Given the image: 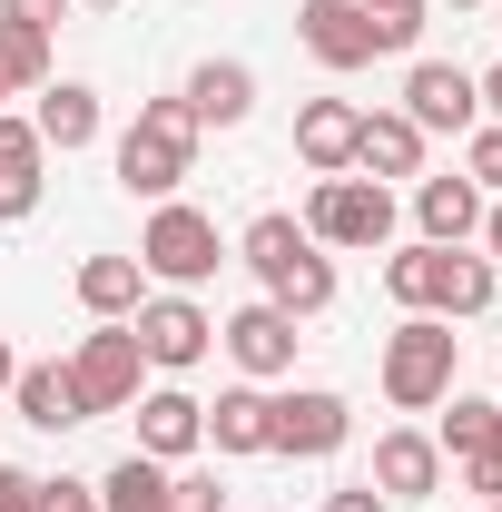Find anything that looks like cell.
<instances>
[{"instance_id":"obj_38","label":"cell","mask_w":502,"mask_h":512,"mask_svg":"<svg viewBox=\"0 0 502 512\" xmlns=\"http://www.w3.org/2000/svg\"><path fill=\"white\" fill-rule=\"evenodd\" d=\"M443 10H473V0H443Z\"/></svg>"},{"instance_id":"obj_19","label":"cell","mask_w":502,"mask_h":512,"mask_svg":"<svg viewBox=\"0 0 502 512\" xmlns=\"http://www.w3.org/2000/svg\"><path fill=\"white\" fill-rule=\"evenodd\" d=\"M414 217H424V247H463L483 227V188L473 178H424L414 188Z\"/></svg>"},{"instance_id":"obj_10","label":"cell","mask_w":502,"mask_h":512,"mask_svg":"<svg viewBox=\"0 0 502 512\" xmlns=\"http://www.w3.org/2000/svg\"><path fill=\"white\" fill-rule=\"evenodd\" d=\"M404 119L424 128V138H463V128L483 119V89H473V69H453V60H414V79H404Z\"/></svg>"},{"instance_id":"obj_37","label":"cell","mask_w":502,"mask_h":512,"mask_svg":"<svg viewBox=\"0 0 502 512\" xmlns=\"http://www.w3.org/2000/svg\"><path fill=\"white\" fill-rule=\"evenodd\" d=\"M10 375H20V355H10V345H0V394H10Z\"/></svg>"},{"instance_id":"obj_2","label":"cell","mask_w":502,"mask_h":512,"mask_svg":"<svg viewBox=\"0 0 502 512\" xmlns=\"http://www.w3.org/2000/svg\"><path fill=\"white\" fill-rule=\"evenodd\" d=\"M384 286H394V306L404 316H483L502 296V276H493V256H463V247H404V256H384Z\"/></svg>"},{"instance_id":"obj_29","label":"cell","mask_w":502,"mask_h":512,"mask_svg":"<svg viewBox=\"0 0 502 512\" xmlns=\"http://www.w3.org/2000/svg\"><path fill=\"white\" fill-rule=\"evenodd\" d=\"M463 178L502 197V128H473V148H463Z\"/></svg>"},{"instance_id":"obj_40","label":"cell","mask_w":502,"mask_h":512,"mask_svg":"<svg viewBox=\"0 0 502 512\" xmlns=\"http://www.w3.org/2000/svg\"><path fill=\"white\" fill-rule=\"evenodd\" d=\"M0 99H10V69H0Z\"/></svg>"},{"instance_id":"obj_3","label":"cell","mask_w":502,"mask_h":512,"mask_svg":"<svg viewBox=\"0 0 502 512\" xmlns=\"http://www.w3.org/2000/svg\"><path fill=\"white\" fill-rule=\"evenodd\" d=\"M188 168H197V119H188V99H148V109H138V128L119 138V188L168 207Z\"/></svg>"},{"instance_id":"obj_1","label":"cell","mask_w":502,"mask_h":512,"mask_svg":"<svg viewBox=\"0 0 502 512\" xmlns=\"http://www.w3.org/2000/svg\"><path fill=\"white\" fill-rule=\"evenodd\" d=\"M237 256L256 266L266 306H286V316H325V306H335V256L315 247L296 217H276V207H266L247 237H237Z\"/></svg>"},{"instance_id":"obj_4","label":"cell","mask_w":502,"mask_h":512,"mask_svg":"<svg viewBox=\"0 0 502 512\" xmlns=\"http://www.w3.org/2000/svg\"><path fill=\"white\" fill-rule=\"evenodd\" d=\"M453 355H463V335L443 316H404L384 335V404L394 414H434L443 394H453Z\"/></svg>"},{"instance_id":"obj_8","label":"cell","mask_w":502,"mask_h":512,"mask_svg":"<svg viewBox=\"0 0 502 512\" xmlns=\"http://www.w3.org/2000/svg\"><path fill=\"white\" fill-rule=\"evenodd\" d=\"M128 335H138V355H148V365H168V375L207 365V345H217V325H207V306H197V296H138Z\"/></svg>"},{"instance_id":"obj_5","label":"cell","mask_w":502,"mask_h":512,"mask_svg":"<svg viewBox=\"0 0 502 512\" xmlns=\"http://www.w3.org/2000/svg\"><path fill=\"white\" fill-rule=\"evenodd\" d=\"M306 227L315 247H394V188L384 178H315V197H306Z\"/></svg>"},{"instance_id":"obj_23","label":"cell","mask_w":502,"mask_h":512,"mask_svg":"<svg viewBox=\"0 0 502 512\" xmlns=\"http://www.w3.org/2000/svg\"><path fill=\"white\" fill-rule=\"evenodd\" d=\"M10 404H20V424H40V434L89 424V414H79V394H69V365H20V375H10Z\"/></svg>"},{"instance_id":"obj_41","label":"cell","mask_w":502,"mask_h":512,"mask_svg":"<svg viewBox=\"0 0 502 512\" xmlns=\"http://www.w3.org/2000/svg\"><path fill=\"white\" fill-rule=\"evenodd\" d=\"M483 512H502V503H483Z\"/></svg>"},{"instance_id":"obj_26","label":"cell","mask_w":502,"mask_h":512,"mask_svg":"<svg viewBox=\"0 0 502 512\" xmlns=\"http://www.w3.org/2000/svg\"><path fill=\"white\" fill-rule=\"evenodd\" d=\"M355 10H365L375 50H414V40H424V0H355Z\"/></svg>"},{"instance_id":"obj_28","label":"cell","mask_w":502,"mask_h":512,"mask_svg":"<svg viewBox=\"0 0 502 512\" xmlns=\"http://www.w3.org/2000/svg\"><path fill=\"white\" fill-rule=\"evenodd\" d=\"M463 493H473V503H502V414H493V434L463 453Z\"/></svg>"},{"instance_id":"obj_16","label":"cell","mask_w":502,"mask_h":512,"mask_svg":"<svg viewBox=\"0 0 502 512\" xmlns=\"http://www.w3.org/2000/svg\"><path fill=\"white\" fill-rule=\"evenodd\" d=\"M178 99H188L197 128H237V119L256 109V69H247V60H197Z\"/></svg>"},{"instance_id":"obj_24","label":"cell","mask_w":502,"mask_h":512,"mask_svg":"<svg viewBox=\"0 0 502 512\" xmlns=\"http://www.w3.org/2000/svg\"><path fill=\"white\" fill-rule=\"evenodd\" d=\"M99 512H168V463H148V453L109 463V483H99Z\"/></svg>"},{"instance_id":"obj_7","label":"cell","mask_w":502,"mask_h":512,"mask_svg":"<svg viewBox=\"0 0 502 512\" xmlns=\"http://www.w3.org/2000/svg\"><path fill=\"white\" fill-rule=\"evenodd\" d=\"M138 375H148V355H138L128 325H99V335L69 355V394H79V414H128V404H138Z\"/></svg>"},{"instance_id":"obj_14","label":"cell","mask_w":502,"mask_h":512,"mask_svg":"<svg viewBox=\"0 0 502 512\" xmlns=\"http://www.w3.org/2000/svg\"><path fill=\"white\" fill-rule=\"evenodd\" d=\"M296 40H306L325 69H365L375 60V30H365L355 0H306V10H296Z\"/></svg>"},{"instance_id":"obj_9","label":"cell","mask_w":502,"mask_h":512,"mask_svg":"<svg viewBox=\"0 0 502 512\" xmlns=\"http://www.w3.org/2000/svg\"><path fill=\"white\" fill-rule=\"evenodd\" d=\"M345 434H355V404H345V394H325V384H296V394H276V444H266V453L325 463Z\"/></svg>"},{"instance_id":"obj_22","label":"cell","mask_w":502,"mask_h":512,"mask_svg":"<svg viewBox=\"0 0 502 512\" xmlns=\"http://www.w3.org/2000/svg\"><path fill=\"white\" fill-rule=\"evenodd\" d=\"M138 296H148V266H138V256H89V266H79V306L99 325H128Z\"/></svg>"},{"instance_id":"obj_20","label":"cell","mask_w":502,"mask_h":512,"mask_svg":"<svg viewBox=\"0 0 502 512\" xmlns=\"http://www.w3.org/2000/svg\"><path fill=\"white\" fill-rule=\"evenodd\" d=\"M40 148H89V138H99V89H89V79H50V89H40Z\"/></svg>"},{"instance_id":"obj_11","label":"cell","mask_w":502,"mask_h":512,"mask_svg":"<svg viewBox=\"0 0 502 512\" xmlns=\"http://www.w3.org/2000/svg\"><path fill=\"white\" fill-rule=\"evenodd\" d=\"M217 345H227V355H237V365L266 384V375H286V365H296V316L256 296V306H237V316L217 325Z\"/></svg>"},{"instance_id":"obj_6","label":"cell","mask_w":502,"mask_h":512,"mask_svg":"<svg viewBox=\"0 0 502 512\" xmlns=\"http://www.w3.org/2000/svg\"><path fill=\"white\" fill-rule=\"evenodd\" d=\"M138 266L168 286V296H188V286H207L217 266H227V247H217V217H197V207H158L148 217V237H138Z\"/></svg>"},{"instance_id":"obj_13","label":"cell","mask_w":502,"mask_h":512,"mask_svg":"<svg viewBox=\"0 0 502 512\" xmlns=\"http://www.w3.org/2000/svg\"><path fill=\"white\" fill-rule=\"evenodd\" d=\"M434 483H443V444L434 434H404V424L375 434V493L384 503H424Z\"/></svg>"},{"instance_id":"obj_15","label":"cell","mask_w":502,"mask_h":512,"mask_svg":"<svg viewBox=\"0 0 502 512\" xmlns=\"http://www.w3.org/2000/svg\"><path fill=\"white\" fill-rule=\"evenodd\" d=\"M355 128H365V109L306 99V109H296V158H306L315 178H345V168H355Z\"/></svg>"},{"instance_id":"obj_32","label":"cell","mask_w":502,"mask_h":512,"mask_svg":"<svg viewBox=\"0 0 502 512\" xmlns=\"http://www.w3.org/2000/svg\"><path fill=\"white\" fill-rule=\"evenodd\" d=\"M0 512H40V473H20V463H0Z\"/></svg>"},{"instance_id":"obj_27","label":"cell","mask_w":502,"mask_h":512,"mask_svg":"<svg viewBox=\"0 0 502 512\" xmlns=\"http://www.w3.org/2000/svg\"><path fill=\"white\" fill-rule=\"evenodd\" d=\"M443 404H453V414H443V453L463 463V453L493 434V414H502V404H483V394H443Z\"/></svg>"},{"instance_id":"obj_18","label":"cell","mask_w":502,"mask_h":512,"mask_svg":"<svg viewBox=\"0 0 502 512\" xmlns=\"http://www.w3.org/2000/svg\"><path fill=\"white\" fill-rule=\"evenodd\" d=\"M207 444L217 453H266L276 444V394H256V384L217 394V404H207Z\"/></svg>"},{"instance_id":"obj_36","label":"cell","mask_w":502,"mask_h":512,"mask_svg":"<svg viewBox=\"0 0 502 512\" xmlns=\"http://www.w3.org/2000/svg\"><path fill=\"white\" fill-rule=\"evenodd\" d=\"M483 247H493V256H502V197H493V217H483Z\"/></svg>"},{"instance_id":"obj_39","label":"cell","mask_w":502,"mask_h":512,"mask_svg":"<svg viewBox=\"0 0 502 512\" xmlns=\"http://www.w3.org/2000/svg\"><path fill=\"white\" fill-rule=\"evenodd\" d=\"M89 10H119V0H89Z\"/></svg>"},{"instance_id":"obj_30","label":"cell","mask_w":502,"mask_h":512,"mask_svg":"<svg viewBox=\"0 0 502 512\" xmlns=\"http://www.w3.org/2000/svg\"><path fill=\"white\" fill-rule=\"evenodd\" d=\"M168 512H227L217 473H168Z\"/></svg>"},{"instance_id":"obj_34","label":"cell","mask_w":502,"mask_h":512,"mask_svg":"<svg viewBox=\"0 0 502 512\" xmlns=\"http://www.w3.org/2000/svg\"><path fill=\"white\" fill-rule=\"evenodd\" d=\"M325 512H384L375 483H345V493H325Z\"/></svg>"},{"instance_id":"obj_25","label":"cell","mask_w":502,"mask_h":512,"mask_svg":"<svg viewBox=\"0 0 502 512\" xmlns=\"http://www.w3.org/2000/svg\"><path fill=\"white\" fill-rule=\"evenodd\" d=\"M0 69H10V89H50V30L0 20Z\"/></svg>"},{"instance_id":"obj_35","label":"cell","mask_w":502,"mask_h":512,"mask_svg":"<svg viewBox=\"0 0 502 512\" xmlns=\"http://www.w3.org/2000/svg\"><path fill=\"white\" fill-rule=\"evenodd\" d=\"M473 89H483V109H493V128H502V60L483 69V79H473Z\"/></svg>"},{"instance_id":"obj_17","label":"cell","mask_w":502,"mask_h":512,"mask_svg":"<svg viewBox=\"0 0 502 512\" xmlns=\"http://www.w3.org/2000/svg\"><path fill=\"white\" fill-rule=\"evenodd\" d=\"M355 168H365V178H414V168H424V128L404 119V109H365V128H355Z\"/></svg>"},{"instance_id":"obj_31","label":"cell","mask_w":502,"mask_h":512,"mask_svg":"<svg viewBox=\"0 0 502 512\" xmlns=\"http://www.w3.org/2000/svg\"><path fill=\"white\" fill-rule=\"evenodd\" d=\"M40 512H99V483H40Z\"/></svg>"},{"instance_id":"obj_33","label":"cell","mask_w":502,"mask_h":512,"mask_svg":"<svg viewBox=\"0 0 502 512\" xmlns=\"http://www.w3.org/2000/svg\"><path fill=\"white\" fill-rule=\"evenodd\" d=\"M69 0H0V20H30V30H60Z\"/></svg>"},{"instance_id":"obj_12","label":"cell","mask_w":502,"mask_h":512,"mask_svg":"<svg viewBox=\"0 0 502 512\" xmlns=\"http://www.w3.org/2000/svg\"><path fill=\"white\" fill-rule=\"evenodd\" d=\"M207 444V404L178 394V384H158V394H138V453L148 463H178V453Z\"/></svg>"},{"instance_id":"obj_21","label":"cell","mask_w":502,"mask_h":512,"mask_svg":"<svg viewBox=\"0 0 502 512\" xmlns=\"http://www.w3.org/2000/svg\"><path fill=\"white\" fill-rule=\"evenodd\" d=\"M40 158H50L40 128L0 109V217H30V207H40Z\"/></svg>"}]
</instances>
